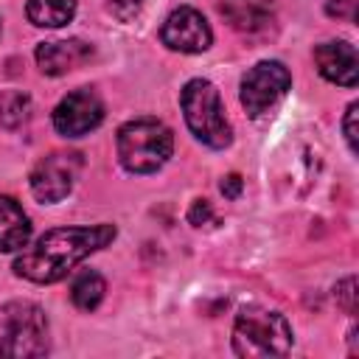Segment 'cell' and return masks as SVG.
I'll return each mask as SVG.
<instances>
[{
    "instance_id": "obj_1",
    "label": "cell",
    "mask_w": 359,
    "mask_h": 359,
    "mask_svg": "<svg viewBox=\"0 0 359 359\" xmlns=\"http://www.w3.org/2000/svg\"><path fill=\"white\" fill-rule=\"evenodd\" d=\"M118 236L115 224H87V227H56L39 236L31 247L14 258V275L31 283H56L90 252L104 250Z\"/></svg>"
},
{
    "instance_id": "obj_2",
    "label": "cell",
    "mask_w": 359,
    "mask_h": 359,
    "mask_svg": "<svg viewBox=\"0 0 359 359\" xmlns=\"http://www.w3.org/2000/svg\"><path fill=\"white\" fill-rule=\"evenodd\" d=\"M174 154V132L157 118H135L118 129V160L129 174H154Z\"/></svg>"
},
{
    "instance_id": "obj_3",
    "label": "cell",
    "mask_w": 359,
    "mask_h": 359,
    "mask_svg": "<svg viewBox=\"0 0 359 359\" xmlns=\"http://www.w3.org/2000/svg\"><path fill=\"white\" fill-rule=\"evenodd\" d=\"M292 325L280 311L261 306H247L233 323V351L236 356H286L292 351Z\"/></svg>"
},
{
    "instance_id": "obj_4",
    "label": "cell",
    "mask_w": 359,
    "mask_h": 359,
    "mask_svg": "<svg viewBox=\"0 0 359 359\" xmlns=\"http://www.w3.org/2000/svg\"><path fill=\"white\" fill-rule=\"evenodd\" d=\"M50 351L48 317L31 300H8L0 306V356L34 359Z\"/></svg>"
},
{
    "instance_id": "obj_5",
    "label": "cell",
    "mask_w": 359,
    "mask_h": 359,
    "mask_svg": "<svg viewBox=\"0 0 359 359\" xmlns=\"http://www.w3.org/2000/svg\"><path fill=\"white\" fill-rule=\"evenodd\" d=\"M180 107L191 135L208 149H227L233 143L230 121L224 118V104L213 81L191 79L180 93Z\"/></svg>"
},
{
    "instance_id": "obj_6",
    "label": "cell",
    "mask_w": 359,
    "mask_h": 359,
    "mask_svg": "<svg viewBox=\"0 0 359 359\" xmlns=\"http://www.w3.org/2000/svg\"><path fill=\"white\" fill-rule=\"evenodd\" d=\"M289 87H292L289 67L278 59H264L241 76L238 98L250 118H261L269 109H275V104L289 93Z\"/></svg>"
},
{
    "instance_id": "obj_7",
    "label": "cell",
    "mask_w": 359,
    "mask_h": 359,
    "mask_svg": "<svg viewBox=\"0 0 359 359\" xmlns=\"http://www.w3.org/2000/svg\"><path fill=\"white\" fill-rule=\"evenodd\" d=\"M81 165H84V157L79 151H50V154H45L31 171V194L45 205L62 202L73 191Z\"/></svg>"
},
{
    "instance_id": "obj_8",
    "label": "cell",
    "mask_w": 359,
    "mask_h": 359,
    "mask_svg": "<svg viewBox=\"0 0 359 359\" xmlns=\"http://www.w3.org/2000/svg\"><path fill=\"white\" fill-rule=\"evenodd\" d=\"M104 121V101L93 87H79L67 93L53 109V129L62 137H84Z\"/></svg>"
},
{
    "instance_id": "obj_9",
    "label": "cell",
    "mask_w": 359,
    "mask_h": 359,
    "mask_svg": "<svg viewBox=\"0 0 359 359\" xmlns=\"http://www.w3.org/2000/svg\"><path fill=\"white\" fill-rule=\"evenodd\" d=\"M160 39L168 50L202 53L210 48L213 31H210L208 20L202 17V11H196L191 6H180L165 17V22L160 28Z\"/></svg>"
},
{
    "instance_id": "obj_10",
    "label": "cell",
    "mask_w": 359,
    "mask_h": 359,
    "mask_svg": "<svg viewBox=\"0 0 359 359\" xmlns=\"http://www.w3.org/2000/svg\"><path fill=\"white\" fill-rule=\"evenodd\" d=\"M36 65L45 76H65L81 65H87L95 56V48L87 39H53V42H39L36 50Z\"/></svg>"
},
{
    "instance_id": "obj_11",
    "label": "cell",
    "mask_w": 359,
    "mask_h": 359,
    "mask_svg": "<svg viewBox=\"0 0 359 359\" xmlns=\"http://www.w3.org/2000/svg\"><path fill=\"white\" fill-rule=\"evenodd\" d=\"M314 65L320 76L331 84L339 87H356L359 79V62H356V48L345 39H331L314 48Z\"/></svg>"
},
{
    "instance_id": "obj_12",
    "label": "cell",
    "mask_w": 359,
    "mask_h": 359,
    "mask_svg": "<svg viewBox=\"0 0 359 359\" xmlns=\"http://www.w3.org/2000/svg\"><path fill=\"white\" fill-rule=\"evenodd\" d=\"M219 11L230 28L258 34L275 20V0H219Z\"/></svg>"
},
{
    "instance_id": "obj_13",
    "label": "cell",
    "mask_w": 359,
    "mask_h": 359,
    "mask_svg": "<svg viewBox=\"0 0 359 359\" xmlns=\"http://www.w3.org/2000/svg\"><path fill=\"white\" fill-rule=\"evenodd\" d=\"M31 238V222L14 196H0V252H17Z\"/></svg>"
},
{
    "instance_id": "obj_14",
    "label": "cell",
    "mask_w": 359,
    "mask_h": 359,
    "mask_svg": "<svg viewBox=\"0 0 359 359\" xmlns=\"http://www.w3.org/2000/svg\"><path fill=\"white\" fill-rule=\"evenodd\" d=\"M79 0H28L25 14L36 28H62L76 17Z\"/></svg>"
},
{
    "instance_id": "obj_15",
    "label": "cell",
    "mask_w": 359,
    "mask_h": 359,
    "mask_svg": "<svg viewBox=\"0 0 359 359\" xmlns=\"http://www.w3.org/2000/svg\"><path fill=\"white\" fill-rule=\"evenodd\" d=\"M104 292H107V283L95 269H81L70 283V300L81 311H95L104 300Z\"/></svg>"
},
{
    "instance_id": "obj_16",
    "label": "cell",
    "mask_w": 359,
    "mask_h": 359,
    "mask_svg": "<svg viewBox=\"0 0 359 359\" xmlns=\"http://www.w3.org/2000/svg\"><path fill=\"white\" fill-rule=\"evenodd\" d=\"M31 118V98L22 90L0 93V123L6 129H17Z\"/></svg>"
},
{
    "instance_id": "obj_17",
    "label": "cell",
    "mask_w": 359,
    "mask_h": 359,
    "mask_svg": "<svg viewBox=\"0 0 359 359\" xmlns=\"http://www.w3.org/2000/svg\"><path fill=\"white\" fill-rule=\"evenodd\" d=\"M334 297H337L339 309L353 317V314H356V278H353V275L342 278V280L337 283V289H334Z\"/></svg>"
},
{
    "instance_id": "obj_18",
    "label": "cell",
    "mask_w": 359,
    "mask_h": 359,
    "mask_svg": "<svg viewBox=\"0 0 359 359\" xmlns=\"http://www.w3.org/2000/svg\"><path fill=\"white\" fill-rule=\"evenodd\" d=\"M143 8V0H109L107 11L118 20V22H132Z\"/></svg>"
},
{
    "instance_id": "obj_19",
    "label": "cell",
    "mask_w": 359,
    "mask_h": 359,
    "mask_svg": "<svg viewBox=\"0 0 359 359\" xmlns=\"http://www.w3.org/2000/svg\"><path fill=\"white\" fill-rule=\"evenodd\" d=\"M325 6V14L334 17V20H356V8H359V0H323Z\"/></svg>"
},
{
    "instance_id": "obj_20",
    "label": "cell",
    "mask_w": 359,
    "mask_h": 359,
    "mask_svg": "<svg viewBox=\"0 0 359 359\" xmlns=\"http://www.w3.org/2000/svg\"><path fill=\"white\" fill-rule=\"evenodd\" d=\"M188 222H191L194 227H202V224H210V222H216L210 202H208V199H194V205L188 208Z\"/></svg>"
},
{
    "instance_id": "obj_21",
    "label": "cell",
    "mask_w": 359,
    "mask_h": 359,
    "mask_svg": "<svg viewBox=\"0 0 359 359\" xmlns=\"http://www.w3.org/2000/svg\"><path fill=\"white\" fill-rule=\"evenodd\" d=\"M356 112H359V104H348L345 109V118H342V135H345V143L351 149V154H356Z\"/></svg>"
},
{
    "instance_id": "obj_22",
    "label": "cell",
    "mask_w": 359,
    "mask_h": 359,
    "mask_svg": "<svg viewBox=\"0 0 359 359\" xmlns=\"http://www.w3.org/2000/svg\"><path fill=\"white\" fill-rule=\"evenodd\" d=\"M222 194L227 196V199H238V194H241V188H244V180H241V174H227V177H222Z\"/></svg>"
}]
</instances>
